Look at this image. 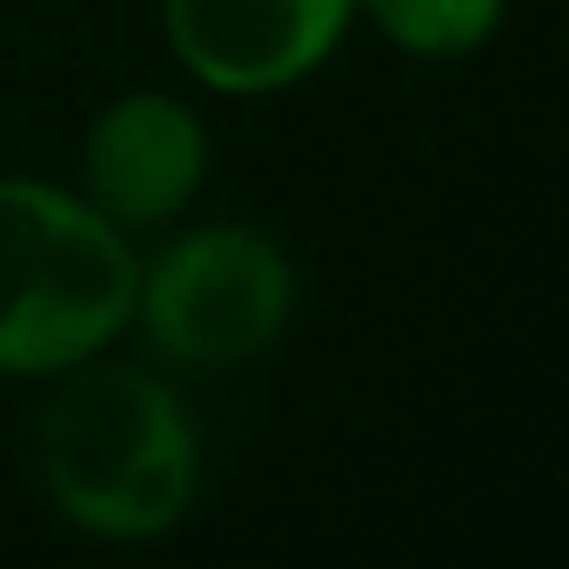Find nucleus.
<instances>
[{"label": "nucleus", "mask_w": 569, "mask_h": 569, "mask_svg": "<svg viewBox=\"0 0 569 569\" xmlns=\"http://www.w3.org/2000/svg\"><path fill=\"white\" fill-rule=\"evenodd\" d=\"M34 422L48 502L94 542L181 529L201 489V442L181 396L134 362H74Z\"/></svg>", "instance_id": "1"}, {"label": "nucleus", "mask_w": 569, "mask_h": 569, "mask_svg": "<svg viewBox=\"0 0 569 569\" xmlns=\"http://www.w3.org/2000/svg\"><path fill=\"white\" fill-rule=\"evenodd\" d=\"M141 254L81 194L0 174V376L54 382L134 329Z\"/></svg>", "instance_id": "2"}, {"label": "nucleus", "mask_w": 569, "mask_h": 569, "mask_svg": "<svg viewBox=\"0 0 569 569\" xmlns=\"http://www.w3.org/2000/svg\"><path fill=\"white\" fill-rule=\"evenodd\" d=\"M296 316V268L268 228H181L134 281V322L181 369H241L268 356Z\"/></svg>", "instance_id": "3"}, {"label": "nucleus", "mask_w": 569, "mask_h": 569, "mask_svg": "<svg viewBox=\"0 0 569 569\" xmlns=\"http://www.w3.org/2000/svg\"><path fill=\"white\" fill-rule=\"evenodd\" d=\"M356 0H161L174 61L214 94H281L349 34Z\"/></svg>", "instance_id": "4"}, {"label": "nucleus", "mask_w": 569, "mask_h": 569, "mask_svg": "<svg viewBox=\"0 0 569 569\" xmlns=\"http://www.w3.org/2000/svg\"><path fill=\"white\" fill-rule=\"evenodd\" d=\"M208 181V128L181 94L134 88L108 101L81 141V201L121 234L174 221Z\"/></svg>", "instance_id": "5"}, {"label": "nucleus", "mask_w": 569, "mask_h": 569, "mask_svg": "<svg viewBox=\"0 0 569 569\" xmlns=\"http://www.w3.org/2000/svg\"><path fill=\"white\" fill-rule=\"evenodd\" d=\"M376 34L416 61H462L496 41L509 0H356Z\"/></svg>", "instance_id": "6"}]
</instances>
